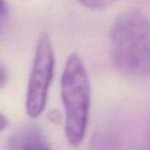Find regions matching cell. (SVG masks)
Listing matches in <instances>:
<instances>
[{"mask_svg":"<svg viewBox=\"0 0 150 150\" xmlns=\"http://www.w3.org/2000/svg\"><path fill=\"white\" fill-rule=\"evenodd\" d=\"M114 65L132 77L150 75V20L137 9L120 13L110 30Z\"/></svg>","mask_w":150,"mask_h":150,"instance_id":"6da1fadb","label":"cell"},{"mask_svg":"<svg viewBox=\"0 0 150 150\" xmlns=\"http://www.w3.org/2000/svg\"><path fill=\"white\" fill-rule=\"evenodd\" d=\"M61 97L65 113V136L73 147L82 143L88 129L92 86L83 61L76 52L68 56L61 79Z\"/></svg>","mask_w":150,"mask_h":150,"instance_id":"7a4b0ae2","label":"cell"},{"mask_svg":"<svg viewBox=\"0 0 150 150\" xmlns=\"http://www.w3.org/2000/svg\"><path fill=\"white\" fill-rule=\"evenodd\" d=\"M54 65L56 58L52 40L47 34L42 33L36 43L26 93V112L32 118L40 116L44 111L48 91L54 78Z\"/></svg>","mask_w":150,"mask_h":150,"instance_id":"3957f363","label":"cell"},{"mask_svg":"<svg viewBox=\"0 0 150 150\" xmlns=\"http://www.w3.org/2000/svg\"><path fill=\"white\" fill-rule=\"evenodd\" d=\"M9 150H52L37 125H26L13 133L8 142Z\"/></svg>","mask_w":150,"mask_h":150,"instance_id":"277c9868","label":"cell"},{"mask_svg":"<svg viewBox=\"0 0 150 150\" xmlns=\"http://www.w3.org/2000/svg\"><path fill=\"white\" fill-rule=\"evenodd\" d=\"M80 3L83 6H86L91 9H104L112 4L111 1H107V0H86V1H81Z\"/></svg>","mask_w":150,"mask_h":150,"instance_id":"5b68a950","label":"cell"},{"mask_svg":"<svg viewBox=\"0 0 150 150\" xmlns=\"http://www.w3.org/2000/svg\"><path fill=\"white\" fill-rule=\"evenodd\" d=\"M7 16H8V5L6 2L0 0V28L5 23Z\"/></svg>","mask_w":150,"mask_h":150,"instance_id":"8992f818","label":"cell"},{"mask_svg":"<svg viewBox=\"0 0 150 150\" xmlns=\"http://www.w3.org/2000/svg\"><path fill=\"white\" fill-rule=\"evenodd\" d=\"M8 81V71L4 65L0 64V90L6 86Z\"/></svg>","mask_w":150,"mask_h":150,"instance_id":"52a82bcc","label":"cell"},{"mask_svg":"<svg viewBox=\"0 0 150 150\" xmlns=\"http://www.w3.org/2000/svg\"><path fill=\"white\" fill-rule=\"evenodd\" d=\"M8 125V119L5 115H3L2 113H0V132L5 129Z\"/></svg>","mask_w":150,"mask_h":150,"instance_id":"ba28073f","label":"cell"}]
</instances>
